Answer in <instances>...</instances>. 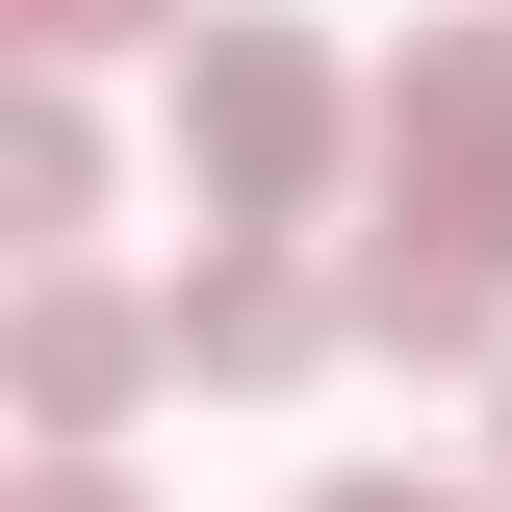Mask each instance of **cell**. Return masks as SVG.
<instances>
[{"mask_svg": "<svg viewBox=\"0 0 512 512\" xmlns=\"http://www.w3.org/2000/svg\"><path fill=\"white\" fill-rule=\"evenodd\" d=\"M384 231H359V333L384 359H512V26H410L384 77Z\"/></svg>", "mask_w": 512, "mask_h": 512, "instance_id": "1", "label": "cell"}, {"mask_svg": "<svg viewBox=\"0 0 512 512\" xmlns=\"http://www.w3.org/2000/svg\"><path fill=\"white\" fill-rule=\"evenodd\" d=\"M359 128H384V103L333 77V26H282V0H231V26L180 52V180H205V231H308Z\"/></svg>", "mask_w": 512, "mask_h": 512, "instance_id": "2", "label": "cell"}, {"mask_svg": "<svg viewBox=\"0 0 512 512\" xmlns=\"http://www.w3.org/2000/svg\"><path fill=\"white\" fill-rule=\"evenodd\" d=\"M0 359H26V436H52V461H103V410H128L154 359H180V308H128V282H77V256H52Z\"/></svg>", "mask_w": 512, "mask_h": 512, "instance_id": "3", "label": "cell"}, {"mask_svg": "<svg viewBox=\"0 0 512 512\" xmlns=\"http://www.w3.org/2000/svg\"><path fill=\"white\" fill-rule=\"evenodd\" d=\"M333 333H359V282H308L282 231H205V282H180V359L205 384H308Z\"/></svg>", "mask_w": 512, "mask_h": 512, "instance_id": "4", "label": "cell"}, {"mask_svg": "<svg viewBox=\"0 0 512 512\" xmlns=\"http://www.w3.org/2000/svg\"><path fill=\"white\" fill-rule=\"evenodd\" d=\"M0 231H26V282L103 231V103H77V77H26V103H0Z\"/></svg>", "mask_w": 512, "mask_h": 512, "instance_id": "5", "label": "cell"}, {"mask_svg": "<svg viewBox=\"0 0 512 512\" xmlns=\"http://www.w3.org/2000/svg\"><path fill=\"white\" fill-rule=\"evenodd\" d=\"M154 26H180V52H205L231 0H0V52H26V77H77V52H154Z\"/></svg>", "mask_w": 512, "mask_h": 512, "instance_id": "6", "label": "cell"}, {"mask_svg": "<svg viewBox=\"0 0 512 512\" xmlns=\"http://www.w3.org/2000/svg\"><path fill=\"white\" fill-rule=\"evenodd\" d=\"M308 512H512V487H410V461H333Z\"/></svg>", "mask_w": 512, "mask_h": 512, "instance_id": "7", "label": "cell"}, {"mask_svg": "<svg viewBox=\"0 0 512 512\" xmlns=\"http://www.w3.org/2000/svg\"><path fill=\"white\" fill-rule=\"evenodd\" d=\"M0 512H128V461H26V487H0Z\"/></svg>", "mask_w": 512, "mask_h": 512, "instance_id": "8", "label": "cell"}, {"mask_svg": "<svg viewBox=\"0 0 512 512\" xmlns=\"http://www.w3.org/2000/svg\"><path fill=\"white\" fill-rule=\"evenodd\" d=\"M487 436H512V359H487Z\"/></svg>", "mask_w": 512, "mask_h": 512, "instance_id": "9", "label": "cell"}]
</instances>
